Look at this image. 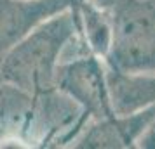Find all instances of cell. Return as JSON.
I'll return each instance as SVG.
<instances>
[{
  "instance_id": "3",
  "label": "cell",
  "mask_w": 155,
  "mask_h": 149,
  "mask_svg": "<svg viewBox=\"0 0 155 149\" xmlns=\"http://www.w3.org/2000/svg\"><path fill=\"white\" fill-rule=\"evenodd\" d=\"M56 88L75 101L89 120L113 114L106 87V63L103 57L91 52H78L66 57L58 68Z\"/></svg>"
},
{
  "instance_id": "2",
  "label": "cell",
  "mask_w": 155,
  "mask_h": 149,
  "mask_svg": "<svg viewBox=\"0 0 155 149\" xmlns=\"http://www.w3.org/2000/svg\"><path fill=\"white\" fill-rule=\"evenodd\" d=\"M105 61L124 71H155V0H113Z\"/></svg>"
},
{
  "instance_id": "6",
  "label": "cell",
  "mask_w": 155,
  "mask_h": 149,
  "mask_svg": "<svg viewBox=\"0 0 155 149\" xmlns=\"http://www.w3.org/2000/svg\"><path fill=\"white\" fill-rule=\"evenodd\" d=\"M106 87L113 114L155 106V71H124L106 64Z\"/></svg>"
},
{
  "instance_id": "7",
  "label": "cell",
  "mask_w": 155,
  "mask_h": 149,
  "mask_svg": "<svg viewBox=\"0 0 155 149\" xmlns=\"http://www.w3.org/2000/svg\"><path fill=\"white\" fill-rule=\"evenodd\" d=\"M136 147L140 149H155V114L152 116L150 123L147 128L143 130V134L140 135V139L136 142Z\"/></svg>"
},
{
  "instance_id": "4",
  "label": "cell",
  "mask_w": 155,
  "mask_h": 149,
  "mask_svg": "<svg viewBox=\"0 0 155 149\" xmlns=\"http://www.w3.org/2000/svg\"><path fill=\"white\" fill-rule=\"evenodd\" d=\"M155 114V106L131 114H112L91 120L70 147L82 149H127L136 142Z\"/></svg>"
},
{
  "instance_id": "5",
  "label": "cell",
  "mask_w": 155,
  "mask_h": 149,
  "mask_svg": "<svg viewBox=\"0 0 155 149\" xmlns=\"http://www.w3.org/2000/svg\"><path fill=\"white\" fill-rule=\"evenodd\" d=\"M73 4L75 0H0V61L42 21Z\"/></svg>"
},
{
  "instance_id": "1",
  "label": "cell",
  "mask_w": 155,
  "mask_h": 149,
  "mask_svg": "<svg viewBox=\"0 0 155 149\" xmlns=\"http://www.w3.org/2000/svg\"><path fill=\"white\" fill-rule=\"evenodd\" d=\"M87 52L78 38L73 9L47 17L18 42L0 61V82L40 94L56 87V73L66 57Z\"/></svg>"
}]
</instances>
